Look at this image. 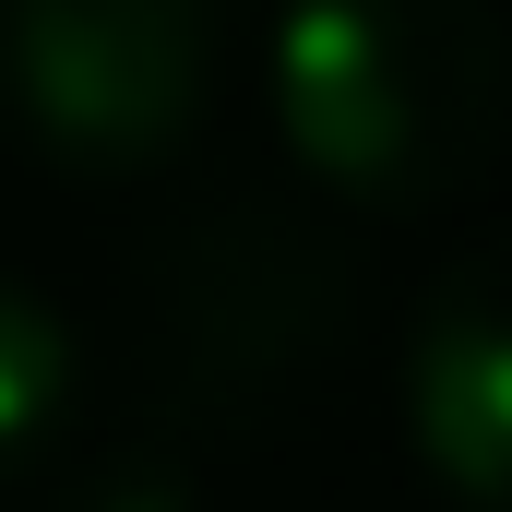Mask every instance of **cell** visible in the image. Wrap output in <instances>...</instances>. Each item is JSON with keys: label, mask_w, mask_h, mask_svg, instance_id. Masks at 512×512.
<instances>
[{"label": "cell", "mask_w": 512, "mask_h": 512, "mask_svg": "<svg viewBox=\"0 0 512 512\" xmlns=\"http://www.w3.org/2000/svg\"><path fill=\"white\" fill-rule=\"evenodd\" d=\"M370 310L358 239L298 191H215L167 215L120 274V370L143 441H262L346 370Z\"/></svg>", "instance_id": "obj_1"}, {"label": "cell", "mask_w": 512, "mask_h": 512, "mask_svg": "<svg viewBox=\"0 0 512 512\" xmlns=\"http://www.w3.org/2000/svg\"><path fill=\"white\" fill-rule=\"evenodd\" d=\"M274 131L358 215H441L501 167L512 36L489 0H274Z\"/></svg>", "instance_id": "obj_2"}, {"label": "cell", "mask_w": 512, "mask_h": 512, "mask_svg": "<svg viewBox=\"0 0 512 512\" xmlns=\"http://www.w3.org/2000/svg\"><path fill=\"white\" fill-rule=\"evenodd\" d=\"M215 0H0V131L60 179L179 167L215 120Z\"/></svg>", "instance_id": "obj_3"}, {"label": "cell", "mask_w": 512, "mask_h": 512, "mask_svg": "<svg viewBox=\"0 0 512 512\" xmlns=\"http://www.w3.org/2000/svg\"><path fill=\"white\" fill-rule=\"evenodd\" d=\"M405 441L453 512H512V239L429 274L405 334Z\"/></svg>", "instance_id": "obj_4"}, {"label": "cell", "mask_w": 512, "mask_h": 512, "mask_svg": "<svg viewBox=\"0 0 512 512\" xmlns=\"http://www.w3.org/2000/svg\"><path fill=\"white\" fill-rule=\"evenodd\" d=\"M60 417H72V322L24 274H0V489L60 441Z\"/></svg>", "instance_id": "obj_5"}, {"label": "cell", "mask_w": 512, "mask_h": 512, "mask_svg": "<svg viewBox=\"0 0 512 512\" xmlns=\"http://www.w3.org/2000/svg\"><path fill=\"white\" fill-rule=\"evenodd\" d=\"M48 512H203L191 489V453H167V441H120V453H96V465H72Z\"/></svg>", "instance_id": "obj_6"}]
</instances>
